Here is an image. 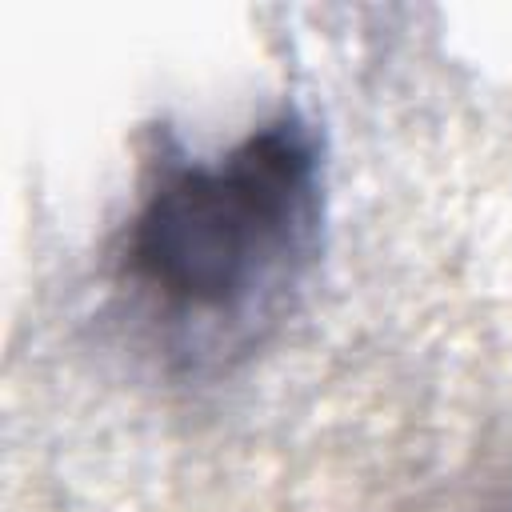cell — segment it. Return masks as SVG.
<instances>
[{
    "instance_id": "cell-1",
    "label": "cell",
    "mask_w": 512,
    "mask_h": 512,
    "mask_svg": "<svg viewBox=\"0 0 512 512\" xmlns=\"http://www.w3.org/2000/svg\"><path fill=\"white\" fill-rule=\"evenodd\" d=\"M320 200V140L304 116L280 112L216 160L160 172L128 224L124 272L184 324L252 320L304 272Z\"/></svg>"
}]
</instances>
